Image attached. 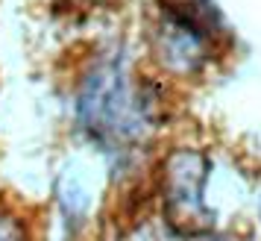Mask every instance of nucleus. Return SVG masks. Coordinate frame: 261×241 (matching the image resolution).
Here are the masks:
<instances>
[{
    "label": "nucleus",
    "instance_id": "obj_1",
    "mask_svg": "<svg viewBox=\"0 0 261 241\" xmlns=\"http://www.w3.org/2000/svg\"><path fill=\"white\" fill-rule=\"evenodd\" d=\"M80 115L88 130L103 138H132L141 133L147 112L135 100L123 71L115 65H103L88 80L80 100Z\"/></svg>",
    "mask_w": 261,
    "mask_h": 241
},
{
    "label": "nucleus",
    "instance_id": "obj_2",
    "mask_svg": "<svg viewBox=\"0 0 261 241\" xmlns=\"http://www.w3.org/2000/svg\"><path fill=\"white\" fill-rule=\"evenodd\" d=\"M202 180H205V162L197 153H176L167 165V212L170 224L179 229H205L208 212L202 209Z\"/></svg>",
    "mask_w": 261,
    "mask_h": 241
},
{
    "label": "nucleus",
    "instance_id": "obj_3",
    "mask_svg": "<svg viewBox=\"0 0 261 241\" xmlns=\"http://www.w3.org/2000/svg\"><path fill=\"white\" fill-rule=\"evenodd\" d=\"M0 241H21L18 238V229L9 224H0Z\"/></svg>",
    "mask_w": 261,
    "mask_h": 241
},
{
    "label": "nucleus",
    "instance_id": "obj_4",
    "mask_svg": "<svg viewBox=\"0 0 261 241\" xmlns=\"http://www.w3.org/2000/svg\"><path fill=\"white\" fill-rule=\"evenodd\" d=\"M217 241H235V238H217Z\"/></svg>",
    "mask_w": 261,
    "mask_h": 241
}]
</instances>
